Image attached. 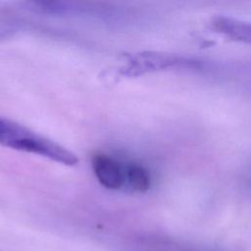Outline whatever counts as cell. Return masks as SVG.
I'll return each mask as SVG.
<instances>
[{"label":"cell","mask_w":251,"mask_h":251,"mask_svg":"<svg viewBox=\"0 0 251 251\" xmlns=\"http://www.w3.org/2000/svg\"><path fill=\"white\" fill-rule=\"evenodd\" d=\"M0 145L34 154L69 167L78 163L77 156L68 148L3 117H0Z\"/></svg>","instance_id":"obj_1"},{"label":"cell","mask_w":251,"mask_h":251,"mask_svg":"<svg viewBox=\"0 0 251 251\" xmlns=\"http://www.w3.org/2000/svg\"><path fill=\"white\" fill-rule=\"evenodd\" d=\"M2 36V30H0V37Z\"/></svg>","instance_id":"obj_6"},{"label":"cell","mask_w":251,"mask_h":251,"mask_svg":"<svg viewBox=\"0 0 251 251\" xmlns=\"http://www.w3.org/2000/svg\"><path fill=\"white\" fill-rule=\"evenodd\" d=\"M212 27L225 36L251 44V23L226 16H218L212 20Z\"/></svg>","instance_id":"obj_4"},{"label":"cell","mask_w":251,"mask_h":251,"mask_svg":"<svg viewBox=\"0 0 251 251\" xmlns=\"http://www.w3.org/2000/svg\"><path fill=\"white\" fill-rule=\"evenodd\" d=\"M126 182L136 192H145L150 187V176L145 168L132 164L126 170Z\"/></svg>","instance_id":"obj_5"},{"label":"cell","mask_w":251,"mask_h":251,"mask_svg":"<svg viewBox=\"0 0 251 251\" xmlns=\"http://www.w3.org/2000/svg\"><path fill=\"white\" fill-rule=\"evenodd\" d=\"M91 165L96 178L104 187L119 189L126 182V174L122 166L108 155H94Z\"/></svg>","instance_id":"obj_3"},{"label":"cell","mask_w":251,"mask_h":251,"mask_svg":"<svg viewBox=\"0 0 251 251\" xmlns=\"http://www.w3.org/2000/svg\"><path fill=\"white\" fill-rule=\"evenodd\" d=\"M199 63L184 56L161 51H142L126 56V63L120 74L127 77H136L146 74L170 69L195 68Z\"/></svg>","instance_id":"obj_2"}]
</instances>
